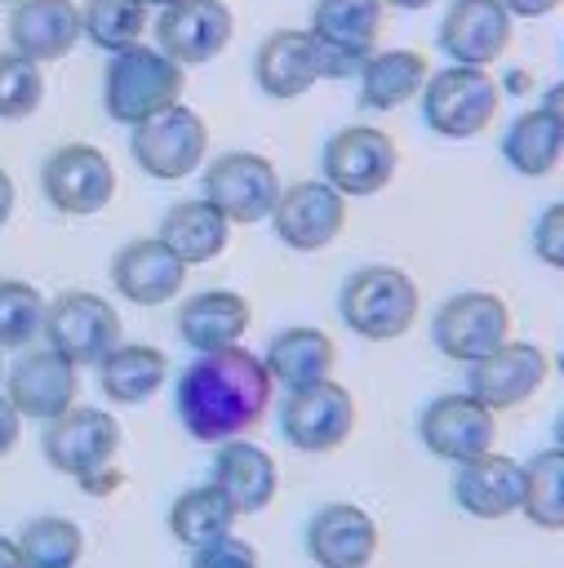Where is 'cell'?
<instances>
[{"instance_id": "1", "label": "cell", "mask_w": 564, "mask_h": 568, "mask_svg": "<svg viewBox=\"0 0 564 568\" xmlns=\"http://www.w3.org/2000/svg\"><path fill=\"white\" fill-rule=\"evenodd\" d=\"M271 395H275V382H271L262 355H253L244 346H226V351L195 355L178 373L173 408L191 439L226 444V439L249 435L266 417Z\"/></svg>"}, {"instance_id": "2", "label": "cell", "mask_w": 564, "mask_h": 568, "mask_svg": "<svg viewBox=\"0 0 564 568\" xmlns=\"http://www.w3.org/2000/svg\"><path fill=\"white\" fill-rule=\"evenodd\" d=\"M417 306H422V293H417L413 275L400 266H386V262H369V266L351 271L338 288V315L364 342L404 337L417 320Z\"/></svg>"}, {"instance_id": "3", "label": "cell", "mask_w": 564, "mask_h": 568, "mask_svg": "<svg viewBox=\"0 0 564 568\" xmlns=\"http://www.w3.org/2000/svg\"><path fill=\"white\" fill-rule=\"evenodd\" d=\"M182 84H187V67H178L155 44H129L107 58L102 106L115 124L133 129V124L160 115L164 106L182 102Z\"/></svg>"}, {"instance_id": "4", "label": "cell", "mask_w": 564, "mask_h": 568, "mask_svg": "<svg viewBox=\"0 0 564 568\" xmlns=\"http://www.w3.org/2000/svg\"><path fill=\"white\" fill-rule=\"evenodd\" d=\"M417 98H422L426 129L449 142L480 138L497 120V106H502L497 80L484 67H457V62H449L444 71H431Z\"/></svg>"}, {"instance_id": "5", "label": "cell", "mask_w": 564, "mask_h": 568, "mask_svg": "<svg viewBox=\"0 0 564 568\" xmlns=\"http://www.w3.org/2000/svg\"><path fill=\"white\" fill-rule=\"evenodd\" d=\"M120 342H124V320L102 293L67 288L44 306V346L67 355L75 368L84 364L98 368V359L111 355Z\"/></svg>"}, {"instance_id": "6", "label": "cell", "mask_w": 564, "mask_h": 568, "mask_svg": "<svg viewBox=\"0 0 564 568\" xmlns=\"http://www.w3.org/2000/svg\"><path fill=\"white\" fill-rule=\"evenodd\" d=\"M129 151L133 164L155 178V182H182L191 178L204 155H209V129L200 120V111H191L187 102L164 106L160 115L142 120L129 129Z\"/></svg>"}, {"instance_id": "7", "label": "cell", "mask_w": 564, "mask_h": 568, "mask_svg": "<svg viewBox=\"0 0 564 568\" xmlns=\"http://www.w3.org/2000/svg\"><path fill=\"white\" fill-rule=\"evenodd\" d=\"M431 342L453 364H475L511 342V306L489 288H466L440 302L431 320Z\"/></svg>"}, {"instance_id": "8", "label": "cell", "mask_w": 564, "mask_h": 568, "mask_svg": "<svg viewBox=\"0 0 564 568\" xmlns=\"http://www.w3.org/2000/svg\"><path fill=\"white\" fill-rule=\"evenodd\" d=\"M395 169H400V146L386 129H373V124H346L320 151L324 182L346 200H369L386 191Z\"/></svg>"}, {"instance_id": "9", "label": "cell", "mask_w": 564, "mask_h": 568, "mask_svg": "<svg viewBox=\"0 0 564 568\" xmlns=\"http://www.w3.org/2000/svg\"><path fill=\"white\" fill-rule=\"evenodd\" d=\"M120 444H124V430H120L115 413L93 408V404L67 408L62 417L44 422V435H40L44 462H49L58 475H71V479H84V475H93V470L115 466Z\"/></svg>"}, {"instance_id": "10", "label": "cell", "mask_w": 564, "mask_h": 568, "mask_svg": "<svg viewBox=\"0 0 564 568\" xmlns=\"http://www.w3.org/2000/svg\"><path fill=\"white\" fill-rule=\"evenodd\" d=\"M280 173L266 155L258 151H222L218 160L204 164V200L231 222V226H253L266 222L275 200H280Z\"/></svg>"}, {"instance_id": "11", "label": "cell", "mask_w": 564, "mask_h": 568, "mask_svg": "<svg viewBox=\"0 0 564 568\" xmlns=\"http://www.w3.org/2000/svg\"><path fill=\"white\" fill-rule=\"evenodd\" d=\"M44 200L67 217H93L115 200V164L93 142H67L40 164Z\"/></svg>"}, {"instance_id": "12", "label": "cell", "mask_w": 564, "mask_h": 568, "mask_svg": "<svg viewBox=\"0 0 564 568\" xmlns=\"http://www.w3.org/2000/svg\"><path fill=\"white\" fill-rule=\"evenodd\" d=\"M355 430V399L342 382L324 377L315 386H298L280 404V435L298 453H333Z\"/></svg>"}, {"instance_id": "13", "label": "cell", "mask_w": 564, "mask_h": 568, "mask_svg": "<svg viewBox=\"0 0 564 568\" xmlns=\"http://www.w3.org/2000/svg\"><path fill=\"white\" fill-rule=\"evenodd\" d=\"M382 9V0H315L306 31L324 53V80L360 75L364 58L377 49Z\"/></svg>"}, {"instance_id": "14", "label": "cell", "mask_w": 564, "mask_h": 568, "mask_svg": "<svg viewBox=\"0 0 564 568\" xmlns=\"http://www.w3.org/2000/svg\"><path fill=\"white\" fill-rule=\"evenodd\" d=\"M271 231L293 253H320L329 248L346 226V195L333 191L324 178H306L280 191L271 209Z\"/></svg>"}, {"instance_id": "15", "label": "cell", "mask_w": 564, "mask_h": 568, "mask_svg": "<svg viewBox=\"0 0 564 568\" xmlns=\"http://www.w3.org/2000/svg\"><path fill=\"white\" fill-rule=\"evenodd\" d=\"M417 439H422L426 453L457 466V462H471V457L493 448L497 413L484 408L471 390H449V395H435L417 413Z\"/></svg>"}, {"instance_id": "16", "label": "cell", "mask_w": 564, "mask_h": 568, "mask_svg": "<svg viewBox=\"0 0 564 568\" xmlns=\"http://www.w3.org/2000/svg\"><path fill=\"white\" fill-rule=\"evenodd\" d=\"M75 395H80V368L67 355H58L53 346L22 351L4 373V399L18 408L22 422L27 417L53 422L67 408H75Z\"/></svg>"}, {"instance_id": "17", "label": "cell", "mask_w": 564, "mask_h": 568, "mask_svg": "<svg viewBox=\"0 0 564 568\" xmlns=\"http://www.w3.org/2000/svg\"><path fill=\"white\" fill-rule=\"evenodd\" d=\"M551 377V359L537 342H502L493 355L466 364V390L493 408V413H506V408H520L524 399H533L542 390V382Z\"/></svg>"}, {"instance_id": "18", "label": "cell", "mask_w": 564, "mask_h": 568, "mask_svg": "<svg viewBox=\"0 0 564 568\" xmlns=\"http://www.w3.org/2000/svg\"><path fill=\"white\" fill-rule=\"evenodd\" d=\"M155 27V49L169 53L178 67H204L213 62L231 36H235V13L222 0H178L160 9Z\"/></svg>"}, {"instance_id": "19", "label": "cell", "mask_w": 564, "mask_h": 568, "mask_svg": "<svg viewBox=\"0 0 564 568\" xmlns=\"http://www.w3.org/2000/svg\"><path fill=\"white\" fill-rule=\"evenodd\" d=\"M515 36V18L502 0H453L440 22V53L457 67H493Z\"/></svg>"}, {"instance_id": "20", "label": "cell", "mask_w": 564, "mask_h": 568, "mask_svg": "<svg viewBox=\"0 0 564 568\" xmlns=\"http://www.w3.org/2000/svg\"><path fill=\"white\" fill-rule=\"evenodd\" d=\"M306 555L315 568H369L377 559V519L355 501H324L306 519Z\"/></svg>"}, {"instance_id": "21", "label": "cell", "mask_w": 564, "mask_h": 568, "mask_svg": "<svg viewBox=\"0 0 564 568\" xmlns=\"http://www.w3.org/2000/svg\"><path fill=\"white\" fill-rule=\"evenodd\" d=\"M111 284L133 306H164V302H173L182 293L187 262L160 235H142V240H129V244L115 248Z\"/></svg>"}, {"instance_id": "22", "label": "cell", "mask_w": 564, "mask_h": 568, "mask_svg": "<svg viewBox=\"0 0 564 568\" xmlns=\"http://www.w3.org/2000/svg\"><path fill=\"white\" fill-rule=\"evenodd\" d=\"M253 80L275 102H289V98H302L306 89H315L324 80V53H320L315 36L306 27L271 31L253 53Z\"/></svg>"}, {"instance_id": "23", "label": "cell", "mask_w": 564, "mask_h": 568, "mask_svg": "<svg viewBox=\"0 0 564 568\" xmlns=\"http://www.w3.org/2000/svg\"><path fill=\"white\" fill-rule=\"evenodd\" d=\"M453 501L471 519H506L524 501V462L506 453H480L471 462H457L453 470Z\"/></svg>"}, {"instance_id": "24", "label": "cell", "mask_w": 564, "mask_h": 568, "mask_svg": "<svg viewBox=\"0 0 564 568\" xmlns=\"http://www.w3.org/2000/svg\"><path fill=\"white\" fill-rule=\"evenodd\" d=\"M209 484H218L226 493V501L235 506V515H262L275 501V493H280V466H275V457L262 444H253V439L240 435V439L218 444V453H213V479Z\"/></svg>"}, {"instance_id": "25", "label": "cell", "mask_w": 564, "mask_h": 568, "mask_svg": "<svg viewBox=\"0 0 564 568\" xmlns=\"http://www.w3.org/2000/svg\"><path fill=\"white\" fill-rule=\"evenodd\" d=\"M80 4L75 0H18L9 18V44L13 53L31 62H58L80 44Z\"/></svg>"}, {"instance_id": "26", "label": "cell", "mask_w": 564, "mask_h": 568, "mask_svg": "<svg viewBox=\"0 0 564 568\" xmlns=\"http://www.w3.org/2000/svg\"><path fill=\"white\" fill-rule=\"evenodd\" d=\"M249 324H253V306L235 288H204V293H191L178 306V337L195 355L240 346V337L249 333Z\"/></svg>"}, {"instance_id": "27", "label": "cell", "mask_w": 564, "mask_h": 568, "mask_svg": "<svg viewBox=\"0 0 564 568\" xmlns=\"http://www.w3.org/2000/svg\"><path fill=\"white\" fill-rule=\"evenodd\" d=\"M266 373L275 386L284 390H298V386H315L324 377H333V364H338V346L324 328H311V324H293V328H280L271 342H266V355H262Z\"/></svg>"}, {"instance_id": "28", "label": "cell", "mask_w": 564, "mask_h": 568, "mask_svg": "<svg viewBox=\"0 0 564 568\" xmlns=\"http://www.w3.org/2000/svg\"><path fill=\"white\" fill-rule=\"evenodd\" d=\"M426 75H431V67L417 49H373L360 67V106L395 111L422 93Z\"/></svg>"}, {"instance_id": "29", "label": "cell", "mask_w": 564, "mask_h": 568, "mask_svg": "<svg viewBox=\"0 0 564 568\" xmlns=\"http://www.w3.org/2000/svg\"><path fill=\"white\" fill-rule=\"evenodd\" d=\"M160 240H164L187 266H204V262H213V257L226 253V244H231V222H226L204 195H195V200H178V204L160 217Z\"/></svg>"}, {"instance_id": "30", "label": "cell", "mask_w": 564, "mask_h": 568, "mask_svg": "<svg viewBox=\"0 0 564 568\" xmlns=\"http://www.w3.org/2000/svg\"><path fill=\"white\" fill-rule=\"evenodd\" d=\"M169 382V355L147 342H120L98 359V386L111 404H147Z\"/></svg>"}, {"instance_id": "31", "label": "cell", "mask_w": 564, "mask_h": 568, "mask_svg": "<svg viewBox=\"0 0 564 568\" xmlns=\"http://www.w3.org/2000/svg\"><path fill=\"white\" fill-rule=\"evenodd\" d=\"M235 519L240 515H235V506L226 501V493L218 484H195V488L178 493L173 506H169V532L187 550H200V546L226 537L235 528Z\"/></svg>"}, {"instance_id": "32", "label": "cell", "mask_w": 564, "mask_h": 568, "mask_svg": "<svg viewBox=\"0 0 564 568\" xmlns=\"http://www.w3.org/2000/svg\"><path fill=\"white\" fill-rule=\"evenodd\" d=\"M560 155H564V138H560L555 120L542 106L520 111L506 124V133H502V160L520 178H546V173H555Z\"/></svg>"}, {"instance_id": "33", "label": "cell", "mask_w": 564, "mask_h": 568, "mask_svg": "<svg viewBox=\"0 0 564 568\" xmlns=\"http://www.w3.org/2000/svg\"><path fill=\"white\" fill-rule=\"evenodd\" d=\"M13 541L22 568H80L84 559V528L67 515H36Z\"/></svg>"}, {"instance_id": "34", "label": "cell", "mask_w": 564, "mask_h": 568, "mask_svg": "<svg viewBox=\"0 0 564 568\" xmlns=\"http://www.w3.org/2000/svg\"><path fill=\"white\" fill-rule=\"evenodd\" d=\"M520 515L533 528L564 532V448H542L524 462V501Z\"/></svg>"}, {"instance_id": "35", "label": "cell", "mask_w": 564, "mask_h": 568, "mask_svg": "<svg viewBox=\"0 0 564 568\" xmlns=\"http://www.w3.org/2000/svg\"><path fill=\"white\" fill-rule=\"evenodd\" d=\"M80 27L98 49L120 53L129 44H142V36L151 27V9L142 0H84Z\"/></svg>"}, {"instance_id": "36", "label": "cell", "mask_w": 564, "mask_h": 568, "mask_svg": "<svg viewBox=\"0 0 564 568\" xmlns=\"http://www.w3.org/2000/svg\"><path fill=\"white\" fill-rule=\"evenodd\" d=\"M44 293L27 280H0V351H22L44 333Z\"/></svg>"}, {"instance_id": "37", "label": "cell", "mask_w": 564, "mask_h": 568, "mask_svg": "<svg viewBox=\"0 0 564 568\" xmlns=\"http://www.w3.org/2000/svg\"><path fill=\"white\" fill-rule=\"evenodd\" d=\"M44 102V71L40 62L4 49L0 53V120H27Z\"/></svg>"}, {"instance_id": "38", "label": "cell", "mask_w": 564, "mask_h": 568, "mask_svg": "<svg viewBox=\"0 0 564 568\" xmlns=\"http://www.w3.org/2000/svg\"><path fill=\"white\" fill-rule=\"evenodd\" d=\"M191 568H262V559H258V550L244 537L226 532V537L191 550Z\"/></svg>"}, {"instance_id": "39", "label": "cell", "mask_w": 564, "mask_h": 568, "mask_svg": "<svg viewBox=\"0 0 564 568\" xmlns=\"http://www.w3.org/2000/svg\"><path fill=\"white\" fill-rule=\"evenodd\" d=\"M533 253L551 271H564V200L542 209V217L533 222Z\"/></svg>"}, {"instance_id": "40", "label": "cell", "mask_w": 564, "mask_h": 568, "mask_svg": "<svg viewBox=\"0 0 564 568\" xmlns=\"http://www.w3.org/2000/svg\"><path fill=\"white\" fill-rule=\"evenodd\" d=\"M18 439H22V417H18V408L0 395V457H9V453L18 448Z\"/></svg>"}, {"instance_id": "41", "label": "cell", "mask_w": 564, "mask_h": 568, "mask_svg": "<svg viewBox=\"0 0 564 568\" xmlns=\"http://www.w3.org/2000/svg\"><path fill=\"white\" fill-rule=\"evenodd\" d=\"M89 497H107V493H115L120 484H124V470L120 466H107V470H93V475H84V479H75Z\"/></svg>"}, {"instance_id": "42", "label": "cell", "mask_w": 564, "mask_h": 568, "mask_svg": "<svg viewBox=\"0 0 564 568\" xmlns=\"http://www.w3.org/2000/svg\"><path fill=\"white\" fill-rule=\"evenodd\" d=\"M502 4H506L511 18H546V13H555L564 0H502Z\"/></svg>"}, {"instance_id": "43", "label": "cell", "mask_w": 564, "mask_h": 568, "mask_svg": "<svg viewBox=\"0 0 564 568\" xmlns=\"http://www.w3.org/2000/svg\"><path fill=\"white\" fill-rule=\"evenodd\" d=\"M542 111L555 120V129H560V138H564V80L546 89V102H542Z\"/></svg>"}, {"instance_id": "44", "label": "cell", "mask_w": 564, "mask_h": 568, "mask_svg": "<svg viewBox=\"0 0 564 568\" xmlns=\"http://www.w3.org/2000/svg\"><path fill=\"white\" fill-rule=\"evenodd\" d=\"M13 204H18V191H13V178L0 169V231L9 226V217H13Z\"/></svg>"}, {"instance_id": "45", "label": "cell", "mask_w": 564, "mask_h": 568, "mask_svg": "<svg viewBox=\"0 0 564 568\" xmlns=\"http://www.w3.org/2000/svg\"><path fill=\"white\" fill-rule=\"evenodd\" d=\"M0 568H22V555H18V541L0 532Z\"/></svg>"}, {"instance_id": "46", "label": "cell", "mask_w": 564, "mask_h": 568, "mask_svg": "<svg viewBox=\"0 0 564 568\" xmlns=\"http://www.w3.org/2000/svg\"><path fill=\"white\" fill-rule=\"evenodd\" d=\"M382 4H391V9H404V13H413V9H426V4H435V0H382Z\"/></svg>"}, {"instance_id": "47", "label": "cell", "mask_w": 564, "mask_h": 568, "mask_svg": "<svg viewBox=\"0 0 564 568\" xmlns=\"http://www.w3.org/2000/svg\"><path fill=\"white\" fill-rule=\"evenodd\" d=\"M555 448H564V413L555 417Z\"/></svg>"}, {"instance_id": "48", "label": "cell", "mask_w": 564, "mask_h": 568, "mask_svg": "<svg viewBox=\"0 0 564 568\" xmlns=\"http://www.w3.org/2000/svg\"><path fill=\"white\" fill-rule=\"evenodd\" d=\"M147 9H169V4H178V0H142Z\"/></svg>"}, {"instance_id": "49", "label": "cell", "mask_w": 564, "mask_h": 568, "mask_svg": "<svg viewBox=\"0 0 564 568\" xmlns=\"http://www.w3.org/2000/svg\"><path fill=\"white\" fill-rule=\"evenodd\" d=\"M0 386H4V351H0Z\"/></svg>"}, {"instance_id": "50", "label": "cell", "mask_w": 564, "mask_h": 568, "mask_svg": "<svg viewBox=\"0 0 564 568\" xmlns=\"http://www.w3.org/2000/svg\"><path fill=\"white\" fill-rule=\"evenodd\" d=\"M0 4H18V0H0Z\"/></svg>"}]
</instances>
